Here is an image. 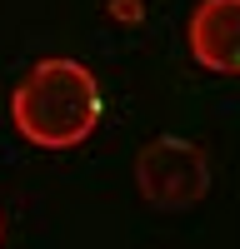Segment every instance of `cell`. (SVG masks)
<instances>
[{"instance_id": "6da1fadb", "label": "cell", "mask_w": 240, "mask_h": 249, "mask_svg": "<svg viewBox=\"0 0 240 249\" xmlns=\"http://www.w3.org/2000/svg\"><path fill=\"white\" fill-rule=\"evenodd\" d=\"M105 115V95L90 65L70 55H45L15 80L10 90V124L35 150H75L95 135Z\"/></svg>"}, {"instance_id": "7a4b0ae2", "label": "cell", "mask_w": 240, "mask_h": 249, "mask_svg": "<svg viewBox=\"0 0 240 249\" xmlns=\"http://www.w3.org/2000/svg\"><path fill=\"white\" fill-rule=\"evenodd\" d=\"M135 190L155 210H195L210 195V160L180 135H155L135 155Z\"/></svg>"}, {"instance_id": "3957f363", "label": "cell", "mask_w": 240, "mask_h": 249, "mask_svg": "<svg viewBox=\"0 0 240 249\" xmlns=\"http://www.w3.org/2000/svg\"><path fill=\"white\" fill-rule=\"evenodd\" d=\"M185 50L210 75H240V0H200L185 20Z\"/></svg>"}, {"instance_id": "277c9868", "label": "cell", "mask_w": 240, "mask_h": 249, "mask_svg": "<svg viewBox=\"0 0 240 249\" xmlns=\"http://www.w3.org/2000/svg\"><path fill=\"white\" fill-rule=\"evenodd\" d=\"M0 244H5V214H0Z\"/></svg>"}]
</instances>
